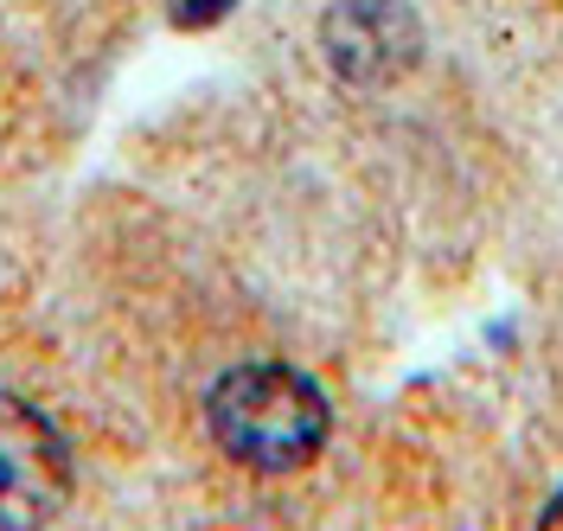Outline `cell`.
Masks as SVG:
<instances>
[{"instance_id": "6da1fadb", "label": "cell", "mask_w": 563, "mask_h": 531, "mask_svg": "<svg viewBox=\"0 0 563 531\" xmlns=\"http://www.w3.org/2000/svg\"><path fill=\"white\" fill-rule=\"evenodd\" d=\"M206 429L224 455L256 474H295L327 449L333 410L308 372L282 358H250L206 390Z\"/></svg>"}, {"instance_id": "7a4b0ae2", "label": "cell", "mask_w": 563, "mask_h": 531, "mask_svg": "<svg viewBox=\"0 0 563 531\" xmlns=\"http://www.w3.org/2000/svg\"><path fill=\"white\" fill-rule=\"evenodd\" d=\"M70 449L58 423L0 390V531H33V526H52L70 499Z\"/></svg>"}, {"instance_id": "3957f363", "label": "cell", "mask_w": 563, "mask_h": 531, "mask_svg": "<svg viewBox=\"0 0 563 531\" xmlns=\"http://www.w3.org/2000/svg\"><path fill=\"white\" fill-rule=\"evenodd\" d=\"M320 52L340 84L352 90H385L417 71L422 26L404 0H333L320 20Z\"/></svg>"}, {"instance_id": "277c9868", "label": "cell", "mask_w": 563, "mask_h": 531, "mask_svg": "<svg viewBox=\"0 0 563 531\" xmlns=\"http://www.w3.org/2000/svg\"><path fill=\"white\" fill-rule=\"evenodd\" d=\"M167 13H174V26H218L231 13V0H167Z\"/></svg>"}, {"instance_id": "5b68a950", "label": "cell", "mask_w": 563, "mask_h": 531, "mask_svg": "<svg viewBox=\"0 0 563 531\" xmlns=\"http://www.w3.org/2000/svg\"><path fill=\"white\" fill-rule=\"evenodd\" d=\"M538 526H544V531H563V494L544 506V519H538Z\"/></svg>"}]
</instances>
